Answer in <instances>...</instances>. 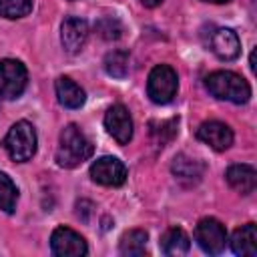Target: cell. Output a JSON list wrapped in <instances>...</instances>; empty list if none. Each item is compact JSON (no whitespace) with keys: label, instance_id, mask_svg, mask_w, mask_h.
I'll return each mask as SVG.
<instances>
[{"label":"cell","instance_id":"1","mask_svg":"<svg viewBox=\"0 0 257 257\" xmlns=\"http://www.w3.org/2000/svg\"><path fill=\"white\" fill-rule=\"evenodd\" d=\"M92 143L90 139L76 126V124H66L60 131L58 139V151H56V163L64 169H74L88 161L92 157Z\"/></svg>","mask_w":257,"mask_h":257},{"label":"cell","instance_id":"2","mask_svg":"<svg viewBox=\"0 0 257 257\" xmlns=\"http://www.w3.org/2000/svg\"><path fill=\"white\" fill-rule=\"evenodd\" d=\"M207 90L219 98V100H229L235 104H243L251 98V86L249 82L231 70H215L205 78Z\"/></svg>","mask_w":257,"mask_h":257},{"label":"cell","instance_id":"3","mask_svg":"<svg viewBox=\"0 0 257 257\" xmlns=\"http://www.w3.org/2000/svg\"><path fill=\"white\" fill-rule=\"evenodd\" d=\"M36 131L28 120H18L10 126L4 137V149L8 151L10 159L16 163L30 161L36 153Z\"/></svg>","mask_w":257,"mask_h":257},{"label":"cell","instance_id":"4","mask_svg":"<svg viewBox=\"0 0 257 257\" xmlns=\"http://www.w3.org/2000/svg\"><path fill=\"white\" fill-rule=\"evenodd\" d=\"M179 90L177 72L169 64H157L147 80V94L155 104H169Z\"/></svg>","mask_w":257,"mask_h":257},{"label":"cell","instance_id":"5","mask_svg":"<svg viewBox=\"0 0 257 257\" xmlns=\"http://www.w3.org/2000/svg\"><path fill=\"white\" fill-rule=\"evenodd\" d=\"M28 82L26 66L20 60L4 58L0 60V96L6 100L18 98Z\"/></svg>","mask_w":257,"mask_h":257},{"label":"cell","instance_id":"6","mask_svg":"<svg viewBox=\"0 0 257 257\" xmlns=\"http://www.w3.org/2000/svg\"><path fill=\"white\" fill-rule=\"evenodd\" d=\"M195 241L209 255H219L227 245V231L221 221L205 217L195 227Z\"/></svg>","mask_w":257,"mask_h":257},{"label":"cell","instance_id":"7","mask_svg":"<svg viewBox=\"0 0 257 257\" xmlns=\"http://www.w3.org/2000/svg\"><path fill=\"white\" fill-rule=\"evenodd\" d=\"M50 249L58 257H82L88 253L84 237L70 227H56L50 235Z\"/></svg>","mask_w":257,"mask_h":257},{"label":"cell","instance_id":"8","mask_svg":"<svg viewBox=\"0 0 257 257\" xmlns=\"http://www.w3.org/2000/svg\"><path fill=\"white\" fill-rule=\"evenodd\" d=\"M90 179L104 187H120L126 181V167L116 157H100L90 165Z\"/></svg>","mask_w":257,"mask_h":257},{"label":"cell","instance_id":"9","mask_svg":"<svg viewBox=\"0 0 257 257\" xmlns=\"http://www.w3.org/2000/svg\"><path fill=\"white\" fill-rule=\"evenodd\" d=\"M104 126L118 145H128L133 139V118L124 104H112L104 114Z\"/></svg>","mask_w":257,"mask_h":257},{"label":"cell","instance_id":"10","mask_svg":"<svg viewBox=\"0 0 257 257\" xmlns=\"http://www.w3.org/2000/svg\"><path fill=\"white\" fill-rule=\"evenodd\" d=\"M207 46L221 60H235L241 54V40L231 28H215L209 34Z\"/></svg>","mask_w":257,"mask_h":257},{"label":"cell","instance_id":"11","mask_svg":"<svg viewBox=\"0 0 257 257\" xmlns=\"http://www.w3.org/2000/svg\"><path fill=\"white\" fill-rule=\"evenodd\" d=\"M197 139L215 151H227L233 145V131L221 120H205L197 128Z\"/></svg>","mask_w":257,"mask_h":257},{"label":"cell","instance_id":"12","mask_svg":"<svg viewBox=\"0 0 257 257\" xmlns=\"http://www.w3.org/2000/svg\"><path fill=\"white\" fill-rule=\"evenodd\" d=\"M86 38H88V24H86V20H82L78 16H68L62 22L60 42H62L66 52H70V54L80 52L84 42H86Z\"/></svg>","mask_w":257,"mask_h":257},{"label":"cell","instance_id":"13","mask_svg":"<svg viewBox=\"0 0 257 257\" xmlns=\"http://www.w3.org/2000/svg\"><path fill=\"white\" fill-rule=\"evenodd\" d=\"M225 179L229 187L241 195H249L257 187V173L251 165H231L225 173Z\"/></svg>","mask_w":257,"mask_h":257},{"label":"cell","instance_id":"14","mask_svg":"<svg viewBox=\"0 0 257 257\" xmlns=\"http://www.w3.org/2000/svg\"><path fill=\"white\" fill-rule=\"evenodd\" d=\"M54 90H56V96H58V102L64 106V108H80L86 100V94L84 90L68 76H60L56 78L54 82Z\"/></svg>","mask_w":257,"mask_h":257},{"label":"cell","instance_id":"15","mask_svg":"<svg viewBox=\"0 0 257 257\" xmlns=\"http://www.w3.org/2000/svg\"><path fill=\"white\" fill-rule=\"evenodd\" d=\"M231 249L235 255L241 257H255L257 255V229L255 223H247L239 227L231 237Z\"/></svg>","mask_w":257,"mask_h":257},{"label":"cell","instance_id":"16","mask_svg":"<svg viewBox=\"0 0 257 257\" xmlns=\"http://www.w3.org/2000/svg\"><path fill=\"white\" fill-rule=\"evenodd\" d=\"M159 245H161V251L165 255L181 257V255H187L189 253L191 239H189V235L181 227H171L169 231H165V235L161 237Z\"/></svg>","mask_w":257,"mask_h":257},{"label":"cell","instance_id":"17","mask_svg":"<svg viewBox=\"0 0 257 257\" xmlns=\"http://www.w3.org/2000/svg\"><path fill=\"white\" fill-rule=\"evenodd\" d=\"M147 231L143 229H131L120 237L118 243V253L124 257H141L147 251Z\"/></svg>","mask_w":257,"mask_h":257},{"label":"cell","instance_id":"18","mask_svg":"<svg viewBox=\"0 0 257 257\" xmlns=\"http://www.w3.org/2000/svg\"><path fill=\"white\" fill-rule=\"evenodd\" d=\"M173 173L177 179L181 181H199L201 175H203V165L195 159H189L185 155H179L175 161H173Z\"/></svg>","mask_w":257,"mask_h":257},{"label":"cell","instance_id":"19","mask_svg":"<svg viewBox=\"0 0 257 257\" xmlns=\"http://www.w3.org/2000/svg\"><path fill=\"white\" fill-rule=\"evenodd\" d=\"M128 52L126 50H112L104 56V70L112 78H126L128 76Z\"/></svg>","mask_w":257,"mask_h":257},{"label":"cell","instance_id":"20","mask_svg":"<svg viewBox=\"0 0 257 257\" xmlns=\"http://www.w3.org/2000/svg\"><path fill=\"white\" fill-rule=\"evenodd\" d=\"M16 201H18V189H16V185L12 183V179L8 175H4L0 171V211L14 213Z\"/></svg>","mask_w":257,"mask_h":257},{"label":"cell","instance_id":"21","mask_svg":"<svg viewBox=\"0 0 257 257\" xmlns=\"http://www.w3.org/2000/svg\"><path fill=\"white\" fill-rule=\"evenodd\" d=\"M32 12V0H0V16L8 20L24 18Z\"/></svg>","mask_w":257,"mask_h":257},{"label":"cell","instance_id":"22","mask_svg":"<svg viewBox=\"0 0 257 257\" xmlns=\"http://www.w3.org/2000/svg\"><path fill=\"white\" fill-rule=\"evenodd\" d=\"M94 28H96V32H98L104 40H116V38L122 36V24H120L116 18H112V16L100 18V20L94 24Z\"/></svg>","mask_w":257,"mask_h":257},{"label":"cell","instance_id":"23","mask_svg":"<svg viewBox=\"0 0 257 257\" xmlns=\"http://www.w3.org/2000/svg\"><path fill=\"white\" fill-rule=\"evenodd\" d=\"M163 0H141V4H145L147 8H155V6H159Z\"/></svg>","mask_w":257,"mask_h":257},{"label":"cell","instance_id":"24","mask_svg":"<svg viewBox=\"0 0 257 257\" xmlns=\"http://www.w3.org/2000/svg\"><path fill=\"white\" fill-rule=\"evenodd\" d=\"M203 2H211V4H225L229 0H203Z\"/></svg>","mask_w":257,"mask_h":257}]
</instances>
